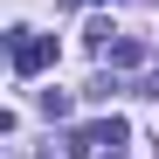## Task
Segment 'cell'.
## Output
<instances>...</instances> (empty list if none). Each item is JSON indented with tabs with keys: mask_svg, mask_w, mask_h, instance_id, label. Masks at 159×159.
Listing matches in <instances>:
<instances>
[{
	"mask_svg": "<svg viewBox=\"0 0 159 159\" xmlns=\"http://www.w3.org/2000/svg\"><path fill=\"white\" fill-rule=\"evenodd\" d=\"M7 48H14V76H42L56 62V35H35V28H14Z\"/></svg>",
	"mask_w": 159,
	"mask_h": 159,
	"instance_id": "obj_1",
	"label": "cell"
},
{
	"mask_svg": "<svg viewBox=\"0 0 159 159\" xmlns=\"http://www.w3.org/2000/svg\"><path fill=\"white\" fill-rule=\"evenodd\" d=\"M56 7H90V0H56Z\"/></svg>",
	"mask_w": 159,
	"mask_h": 159,
	"instance_id": "obj_3",
	"label": "cell"
},
{
	"mask_svg": "<svg viewBox=\"0 0 159 159\" xmlns=\"http://www.w3.org/2000/svg\"><path fill=\"white\" fill-rule=\"evenodd\" d=\"M104 62H118V69H139V62H145V42H131V35H118L111 48H104Z\"/></svg>",
	"mask_w": 159,
	"mask_h": 159,
	"instance_id": "obj_2",
	"label": "cell"
}]
</instances>
